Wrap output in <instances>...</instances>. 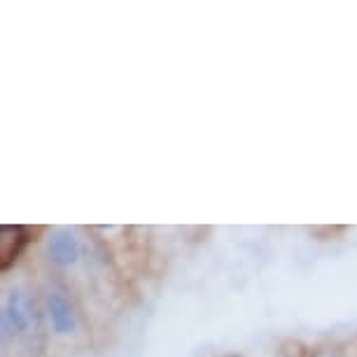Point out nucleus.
<instances>
[{"label":"nucleus","instance_id":"f257e3e1","mask_svg":"<svg viewBox=\"0 0 357 357\" xmlns=\"http://www.w3.org/2000/svg\"><path fill=\"white\" fill-rule=\"evenodd\" d=\"M31 322H33V308H31V301L22 289L15 287L12 292L8 294V301L3 306V341L8 339L10 334H24L31 329Z\"/></svg>","mask_w":357,"mask_h":357},{"label":"nucleus","instance_id":"f03ea898","mask_svg":"<svg viewBox=\"0 0 357 357\" xmlns=\"http://www.w3.org/2000/svg\"><path fill=\"white\" fill-rule=\"evenodd\" d=\"M31 229L22 225H3L0 227V268L8 271L12 264H17V259L22 257V252L29 245Z\"/></svg>","mask_w":357,"mask_h":357},{"label":"nucleus","instance_id":"7ed1b4c3","mask_svg":"<svg viewBox=\"0 0 357 357\" xmlns=\"http://www.w3.org/2000/svg\"><path fill=\"white\" fill-rule=\"evenodd\" d=\"M47 318L54 329V334L68 336L75 332V311H73L70 299L59 289L47 292Z\"/></svg>","mask_w":357,"mask_h":357},{"label":"nucleus","instance_id":"20e7f679","mask_svg":"<svg viewBox=\"0 0 357 357\" xmlns=\"http://www.w3.org/2000/svg\"><path fill=\"white\" fill-rule=\"evenodd\" d=\"M47 255L56 266H73L79 259V243L70 231H54L47 241Z\"/></svg>","mask_w":357,"mask_h":357},{"label":"nucleus","instance_id":"39448f33","mask_svg":"<svg viewBox=\"0 0 357 357\" xmlns=\"http://www.w3.org/2000/svg\"><path fill=\"white\" fill-rule=\"evenodd\" d=\"M278 357H311L308 348L296 339H285L278 346Z\"/></svg>","mask_w":357,"mask_h":357},{"label":"nucleus","instance_id":"423d86ee","mask_svg":"<svg viewBox=\"0 0 357 357\" xmlns=\"http://www.w3.org/2000/svg\"><path fill=\"white\" fill-rule=\"evenodd\" d=\"M311 357H339L334 353V350H329V348H318V350H313Z\"/></svg>","mask_w":357,"mask_h":357},{"label":"nucleus","instance_id":"0eeeda50","mask_svg":"<svg viewBox=\"0 0 357 357\" xmlns=\"http://www.w3.org/2000/svg\"><path fill=\"white\" fill-rule=\"evenodd\" d=\"M227 357H241V355H227Z\"/></svg>","mask_w":357,"mask_h":357}]
</instances>
